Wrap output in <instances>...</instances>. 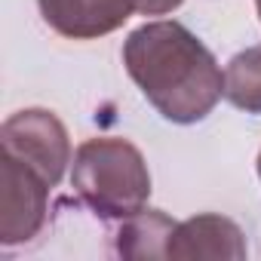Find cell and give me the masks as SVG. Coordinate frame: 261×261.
<instances>
[{"instance_id":"1","label":"cell","mask_w":261,"mask_h":261,"mask_svg":"<svg viewBox=\"0 0 261 261\" xmlns=\"http://www.w3.org/2000/svg\"><path fill=\"white\" fill-rule=\"evenodd\" d=\"M123 65L142 95L172 123H200L224 95L215 56L181 22H148L123 43Z\"/></svg>"},{"instance_id":"2","label":"cell","mask_w":261,"mask_h":261,"mask_svg":"<svg viewBox=\"0 0 261 261\" xmlns=\"http://www.w3.org/2000/svg\"><path fill=\"white\" fill-rule=\"evenodd\" d=\"M77 197L105 221H123L145 209L151 172L142 151L126 139H89L71 163Z\"/></svg>"},{"instance_id":"3","label":"cell","mask_w":261,"mask_h":261,"mask_svg":"<svg viewBox=\"0 0 261 261\" xmlns=\"http://www.w3.org/2000/svg\"><path fill=\"white\" fill-rule=\"evenodd\" d=\"M0 148H4V154L40 172L53 188L62 181L71 163L68 129L53 111H43V108H28L13 114L0 129Z\"/></svg>"},{"instance_id":"4","label":"cell","mask_w":261,"mask_h":261,"mask_svg":"<svg viewBox=\"0 0 261 261\" xmlns=\"http://www.w3.org/2000/svg\"><path fill=\"white\" fill-rule=\"evenodd\" d=\"M49 181L22 160L0 157V243L22 246L34 240L49 212Z\"/></svg>"},{"instance_id":"5","label":"cell","mask_w":261,"mask_h":261,"mask_svg":"<svg viewBox=\"0 0 261 261\" xmlns=\"http://www.w3.org/2000/svg\"><path fill=\"white\" fill-rule=\"evenodd\" d=\"M43 22L68 40L105 37L133 16L136 0H37Z\"/></svg>"},{"instance_id":"6","label":"cell","mask_w":261,"mask_h":261,"mask_svg":"<svg viewBox=\"0 0 261 261\" xmlns=\"http://www.w3.org/2000/svg\"><path fill=\"white\" fill-rule=\"evenodd\" d=\"M246 237L237 221L224 215H194L175 224L169 237L166 258L175 261H200V258H221V261H243L246 258Z\"/></svg>"},{"instance_id":"7","label":"cell","mask_w":261,"mask_h":261,"mask_svg":"<svg viewBox=\"0 0 261 261\" xmlns=\"http://www.w3.org/2000/svg\"><path fill=\"white\" fill-rule=\"evenodd\" d=\"M175 221L157 209H142L123 218L117 230V252L123 258H166Z\"/></svg>"},{"instance_id":"8","label":"cell","mask_w":261,"mask_h":261,"mask_svg":"<svg viewBox=\"0 0 261 261\" xmlns=\"http://www.w3.org/2000/svg\"><path fill=\"white\" fill-rule=\"evenodd\" d=\"M224 98L246 114H261V46H249L227 62Z\"/></svg>"},{"instance_id":"9","label":"cell","mask_w":261,"mask_h":261,"mask_svg":"<svg viewBox=\"0 0 261 261\" xmlns=\"http://www.w3.org/2000/svg\"><path fill=\"white\" fill-rule=\"evenodd\" d=\"M185 0H136V7L142 16H166L172 10H178Z\"/></svg>"},{"instance_id":"10","label":"cell","mask_w":261,"mask_h":261,"mask_svg":"<svg viewBox=\"0 0 261 261\" xmlns=\"http://www.w3.org/2000/svg\"><path fill=\"white\" fill-rule=\"evenodd\" d=\"M255 10H258V19H261V0H255Z\"/></svg>"},{"instance_id":"11","label":"cell","mask_w":261,"mask_h":261,"mask_svg":"<svg viewBox=\"0 0 261 261\" xmlns=\"http://www.w3.org/2000/svg\"><path fill=\"white\" fill-rule=\"evenodd\" d=\"M258 178H261V154H258Z\"/></svg>"}]
</instances>
